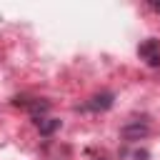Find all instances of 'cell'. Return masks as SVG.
<instances>
[{
  "instance_id": "cell-3",
  "label": "cell",
  "mask_w": 160,
  "mask_h": 160,
  "mask_svg": "<svg viewBox=\"0 0 160 160\" xmlns=\"http://www.w3.org/2000/svg\"><path fill=\"white\" fill-rule=\"evenodd\" d=\"M138 55L140 60H145V65L150 68H160V40L158 38H148L138 45Z\"/></svg>"
},
{
  "instance_id": "cell-4",
  "label": "cell",
  "mask_w": 160,
  "mask_h": 160,
  "mask_svg": "<svg viewBox=\"0 0 160 160\" xmlns=\"http://www.w3.org/2000/svg\"><path fill=\"white\" fill-rule=\"evenodd\" d=\"M112 102H115V95H112L110 90H102V92H95V95L82 105V110H90V112H105V110L112 108Z\"/></svg>"
},
{
  "instance_id": "cell-5",
  "label": "cell",
  "mask_w": 160,
  "mask_h": 160,
  "mask_svg": "<svg viewBox=\"0 0 160 160\" xmlns=\"http://www.w3.org/2000/svg\"><path fill=\"white\" fill-rule=\"evenodd\" d=\"M35 125H38V132L42 138H50L52 132H58L62 128V120H58V118H42V120H35Z\"/></svg>"
},
{
  "instance_id": "cell-6",
  "label": "cell",
  "mask_w": 160,
  "mask_h": 160,
  "mask_svg": "<svg viewBox=\"0 0 160 160\" xmlns=\"http://www.w3.org/2000/svg\"><path fill=\"white\" fill-rule=\"evenodd\" d=\"M150 8H152L155 12H160V2H150Z\"/></svg>"
},
{
  "instance_id": "cell-7",
  "label": "cell",
  "mask_w": 160,
  "mask_h": 160,
  "mask_svg": "<svg viewBox=\"0 0 160 160\" xmlns=\"http://www.w3.org/2000/svg\"><path fill=\"white\" fill-rule=\"evenodd\" d=\"M92 160H108V158H102V155H98V158H92Z\"/></svg>"
},
{
  "instance_id": "cell-1",
  "label": "cell",
  "mask_w": 160,
  "mask_h": 160,
  "mask_svg": "<svg viewBox=\"0 0 160 160\" xmlns=\"http://www.w3.org/2000/svg\"><path fill=\"white\" fill-rule=\"evenodd\" d=\"M12 105H20V108H25L28 112H30V118L32 120H42L45 115H48V110H50V102L48 100H42V98H12Z\"/></svg>"
},
{
  "instance_id": "cell-2",
  "label": "cell",
  "mask_w": 160,
  "mask_h": 160,
  "mask_svg": "<svg viewBox=\"0 0 160 160\" xmlns=\"http://www.w3.org/2000/svg\"><path fill=\"white\" fill-rule=\"evenodd\" d=\"M148 135H150V125L145 120H128L120 128V138L125 142H138V140H145Z\"/></svg>"
}]
</instances>
